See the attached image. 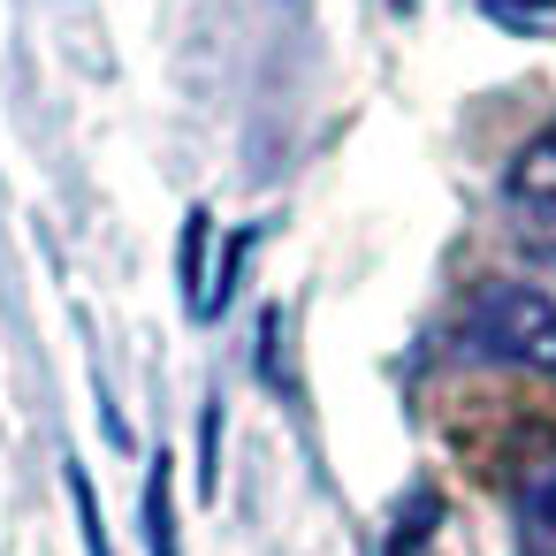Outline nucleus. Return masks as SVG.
I'll list each match as a JSON object with an SVG mask.
<instances>
[{
    "label": "nucleus",
    "mask_w": 556,
    "mask_h": 556,
    "mask_svg": "<svg viewBox=\"0 0 556 556\" xmlns=\"http://www.w3.org/2000/svg\"><path fill=\"white\" fill-rule=\"evenodd\" d=\"M465 351L495 358V366L556 374V298H541L526 282H488L465 313Z\"/></svg>",
    "instance_id": "1"
},
{
    "label": "nucleus",
    "mask_w": 556,
    "mask_h": 556,
    "mask_svg": "<svg viewBox=\"0 0 556 556\" xmlns=\"http://www.w3.org/2000/svg\"><path fill=\"white\" fill-rule=\"evenodd\" d=\"M503 191H510V206H518L533 229H548V237H556V130H548V138H533V146L510 161Z\"/></svg>",
    "instance_id": "2"
},
{
    "label": "nucleus",
    "mask_w": 556,
    "mask_h": 556,
    "mask_svg": "<svg viewBox=\"0 0 556 556\" xmlns=\"http://www.w3.org/2000/svg\"><path fill=\"white\" fill-rule=\"evenodd\" d=\"M168 488H176V450H161V457L146 465V495H138L146 556H176V503H168Z\"/></svg>",
    "instance_id": "3"
},
{
    "label": "nucleus",
    "mask_w": 556,
    "mask_h": 556,
    "mask_svg": "<svg viewBox=\"0 0 556 556\" xmlns=\"http://www.w3.org/2000/svg\"><path fill=\"white\" fill-rule=\"evenodd\" d=\"M206 237H214V214L191 206V214H184V237H176V275H184V298H191V320H199V305H206V275H199Z\"/></svg>",
    "instance_id": "4"
},
{
    "label": "nucleus",
    "mask_w": 556,
    "mask_h": 556,
    "mask_svg": "<svg viewBox=\"0 0 556 556\" xmlns=\"http://www.w3.org/2000/svg\"><path fill=\"white\" fill-rule=\"evenodd\" d=\"M62 480H70V503H77V533H85V556H115V548H108V526H100V495H92L85 465H70Z\"/></svg>",
    "instance_id": "5"
},
{
    "label": "nucleus",
    "mask_w": 556,
    "mask_h": 556,
    "mask_svg": "<svg viewBox=\"0 0 556 556\" xmlns=\"http://www.w3.org/2000/svg\"><path fill=\"white\" fill-rule=\"evenodd\" d=\"M222 488V396L199 404V495Z\"/></svg>",
    "instance_id": "6"
},
{
    "label": "nucleus",
    "mask_w": 556,
    "mask_h": 556,
    "mask_svg": "<svg viewBox=\"0 0 556 556\" xmlns=\"http://www.w3.org/2000/svg\"><path fill=\"white\" fill-rule=\"evenodd\" d=\"M252 237H260V229H229V237H222V282H214V320H222V305L237 298V275H244V260H252Z\"/></svg>",
    "instance_id": "7"
},
{
    "label": "nucleus",
    "mask_w": 556,
    "mask_h": 556,
    "mask_svg": "<svg viewBox=\"0 0 556 556\" xmlns=\"http://www.w3.org/2000/svg\"><path fill=\"white\" fill-rule=\"evenodd\" d=\"M480 9H488L495 24H510V31H533V24L556 16V0H480Z\"/></svg>",
    "instance_id": "8"
}]
</instances>
